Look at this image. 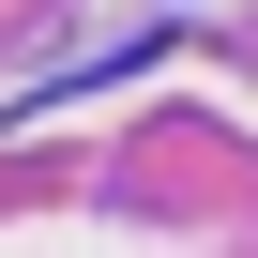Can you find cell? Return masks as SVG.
I'll use <instances>...</instances> for the list:
<instances>
[]
</instances>
